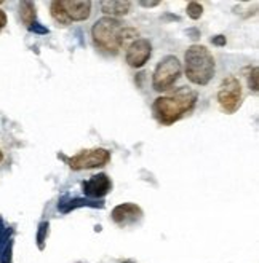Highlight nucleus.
<instances>
[{"instance_id": "obj_11", "label": "nucleus", "mask_w": 259, "mask_h": 263, "mask_svg": "<svg viewBox=\"0 0 259 263\" xmlns=\"http://www.w3.org/2000/svg\"><path fill=\"white\" fill-rule=\"evenodd\" d=\"M133 3L128 0H104L101 2V11L109 18L118 19L120 16H126L132 11Z\"/></svg>"}, {"instance_id": "obj_22", "label": "nucleus", "mask_w": 259, "mask_h": 263, "mask_svg": "<svg viewBox=\"0 0 259 263\" xmlns=\"http://www.w3.org/2000/svg\"><path fill=\"white\" fill-rule=\"evenodd\" d=\"M212 43L216 46H224L226 43H228V38H226V35H216L212 38Z\"/></svg>"}, {"instance_id": "obj_24", "label": "nucleus", "mask_w": 259, "mask_h": 263, "mask_svg": "<svg viewBox=\"0 0 259 263\" xmlns=\"http://www.w3.org/2000/svg\"><path fill=\"white\" fill-rule=\"evenodd\" d=\"M160 2H140V5L141 6H144V8H154V6H157Z\"/></svg>"}, {"instance_id": "obj_23", "label": "nucleus", "mask_w": 259, "mask_h": 263, "mask_svg": "<svg viewBox=\"0 0 259 263\" xmlns=\"http://www.w3.org/2000/svg\"><path fill=\"white\" fill-rule=\"evenodd\" d=\"M6 26V13L4 10H0V32Z\"/></svg>"}, {"instance_id": "obj_4", "label": "nucleus", "mask_w": 259, "mask_h": 263, "mask_svg": "<svg viewBox=\"0 0 259 263\" xmlns=\"http://www.w3.org/2000/svg\"><path fill=\"white\" fill-rule=\"evenodd\" d=\"M182 73V65L181 61L176 56L168 54L162 59L152 75V88L156 91H168L174 86V83L180 80Z\"/></svg>"}, {"instance_id": "obj_5", "label": "nucleus", "mask_w": 259, "mask_h": 263, "mask_svg": "<svg viewBox=\"0 0 259 263\" xmlns=\"http://www.w3.org/2000/svg\"><path fill=\"white\" fill-rule=\"evenodd\" d=\"M244 101V89H242L240 80L236 75H228L218 91V102L226 113H236Z\"/></svg>"}, {"instance_id": "obj_14", "label": "nucleus", "mask_w": 259, "mask_h": 263, "mask_svg": "<svg viewBox=\"0 0 259 263\" xmlns=\"http://www.w3.org/2000/svg\"><path fill=\"white\" fill-rule=\"evenodd\" d=\"M50 14L52 18L54 19V22H58L60 26H69L70 24V19L69 16L64 11V6H62V2L61 0H54V2L50 3Z\"/></svg>"}, {"instance_id": "obj_25", "label": "nucleus", "mask_w": 259, "mask_h": 263, "mask_svg": "<svg viewBox=\"0 0 259 263\" xmlns=\"http://www.w3.org/2000/svg\"><path fill=\"white\" fill-rule=\"evenodd\" d=\"M2 161H4V152L0 150V163H2Z\"/></svg>"}, {"instance_id": "obj_12", "label": "nucleus", "mask_w": 259, "mask_h": 263, "mask_svg": "<svg viewBox=\"0 0 259 263\" xmlns=\"http://www.w3.org/2000/svg\"><path fill=\"white\" fill-rule=\"evenodd\" d=\"M20 18L21 22L26 26L28 29L32 24L37 22V8L34 2H29V0H22L20 2Z\"/></svg>"}, {"instance_id": "obj_19", "label": "nucleus", "mask_w": 259, "mask_h": 263, "mask_svg": "<svg viewBox=\"0 0 259 263\" xmlns=\"http://www.w3.org/2000/svg\"><path fill=\"white\" fill-rule=\"evenodd\" d=\"M10 233H12V230H6L2 219H0V252H2L5 249V246L12 241L10 240Z\"/></svg>"}, {"instance_id": "obj_20", "label": "nucleus", "mask_w": 259, "mask_h": 263, "mask_svg": "<svg viewBox=\"0 0 259 263\" xmlns=\"http://www.w3.org/2000/svg\"><path fill=\"white\" fill-rule=\"evenodd\" d=\"M12 251H13V241H10L5 249L2 251V256H0V263H12Z\"/></svg>"}, {"instance_id": "obj_7", "label": "nucleus", "mask_w": 259, "mask_h": 263, "mask_svg": "<svg viewBox=\"0 0 259 263\" xmlns=\"http://www.w3.org/2000/svg\"><path fill=\"white\" fill-rule=\"evenodd\" d=\"M150 56H152V43L148 38H138L136 42H133L126 48L125 61L130 67L141 69L150 59Z\"/></svg>"}, {"instance_id": "obj_13", "label": "nucleus", "mask_w": 259, "mask_h": 263, "mask_svg": "<svg viewBox=\"0 0 259 263\" xmlns=\"http://www.w3.org/2000/svg\"><path fill=\"white\" fill-rule=\"evenodd\" d=\"M77 208H104L102 203H94L92 200H85V198H74V200H69L68 203H60L58 204V209L62 214H68L70 211H74Z\"/></svg>"}, {"instance_id": "obj_17", "label": "nucleus", "mask_w": 259, "mask_h": 263, "mask_svg": "<svg viewBox=\"0 0 259 263\" xmlns=\"http://www.w3.org/2000/svg\"><path fill=\"white\" fill-rule=\"evenodd\" d=\"M186 13L190 19L197 21L202 18V14H204V5L198 3V2H189L188 3V8H186Z\"/></svg>"}, {"instance_id": "obj_8", "label": "nucleus", "mask_w": 259, "mask_h": 263, "mask_svg": "<svg viewBox=\"0 0 259 263\" xmlns=\"http://www.w3.org/2000/svg\"><path fill=\"white\" fill-rule=\"evenodd\" d=\"M110 190H112V180L106 172H100V174L92 176L88 180L82 182V192L85 193V196L92 200L104 198L106 195H109Z\"/></svg>"}, {"instance_id": "obj_18", "label": "nucleus", "mask_w": 259, "mask_h": 263, "mask_svg": "<svg viewBox=\"0 0 259 263\" xmlns=\"http://www.w3.org/2000/svg\"><path fill=\"white\" fill-rule=\"evenodd\" d=\"M248 88L252 89L253 93H258V89H259V69H258V65H254V67L248 73Z\"/></svg>"}, {"instance_id": "obj_16", "label": "nucleus", "mask_w": 259, "mask_h": 263, "mask_svg": "<svg viewBox=\"0 0 259 263\" xmlns=\"http://www.w3.org/2000/svg\"><path fill=\"white\" fill-rule=\"evenodd\" d=\"M48 228H50V224L48 222H42V224L38 225V230H37V248L40 251L45 249V241H46V236H48Z\"/></svg>"}, {"instance_id": "obj_1", "label": "nucleus", "mask_w": 259, "mask_h": 263, "mask_svg": "<svg viewBox=\"0 0 259 263\" xmlns=\"http://www.w3.org/2000/svg\"><path fill=\"white\" fill-rule=\"evenodd\" d=\"M198 94L197 91L182 86L176 89L170 96H160L152 104V113L157 121L164 126H170L180 121L186 113H189L197 104Z\"/></svg>"}, {"instance_id": "obj_26", "label": "nucleus", "mask_w": 259, "mask_h": 263, "mask_svg": "<svg viewBox=\"0 0 259 263\" xmlns=\"http://www.w3.org/2000/svg\"><path fill=\"white\" fill-rule=\"evenodd\" d=\"M2 3H4V2H2V0H0V5H2Z\"/></svg>"}, {"instance_id": "obj_9", "label": "nucleus", "mask_w": 259, "mask_h": 263, "mask_svg": "<svg viewBox=\"0 0 259 263\" xmlns=\"http://www.w3.org/2000/svg\"><path fill=\"white\" fill-rule=\"evenodd\" d=\"M110 217L114 220V224L120 227H126V225L136 224L138 220H141L142 209L134 203H124L112 209Z\"/></svg>"}, {"instance_id": "obj_3", "label": "nucleus", "mask_w": 259, "mask_h": 263, "mask_svg": "<svg viewBox=\"0 0 259 263\" xmlns=\"http://www.w3.org/2000/svg\"><path fill=\"white\" fill-rule=\"evenodd\" d=\"M124 29V22L116 18H109V16H102L93 24L92 27V38L93 43L100 48V50L116 54L118 53V34Z\"/></svg>"}, {"instance_id": "obj_10", "label": "nucleus", "mask_w": 259, "mask_h": 263, "mask_svg": "<svg viewBox=\"0 0 259 263\" xmlns=\"http://www.w3.org/2000/svg\"><path fill=\"white\" fill-rule=\"evenodd\" d=\"M64 11L72 21H86L92 14V2L90 0H61Z\"/></svg>"}, {"instance_id": "obj_6", "label": "nucleus", "mask_w": 259, "mask_h": 263, "mask_svg": "<svg viewBox=\"0 0 259 263\" xmlns=\"http://www.w3.org/2000/svg\"><path fill=\"white\" fill-rule=\"evenodd\" d=\"M69 168L72 171H84V169H94L102 168L110 161V152L108 149H88L82 150L70 158H66Z\"/></svg>"}, {"instance_id": "obj_2", "label": "nucleus", "mask_w": 259, "mask_h": 263, "mask_svg": "<svg viewBox=\"0 0 259 263\" xmlns=\"http://www.w3.org/2000/svg\"><path fill=\"white\" fill-rule=\"evenodd\" d=\"M184 72L190 83L197 86L208 85L216 73L213 53L205 45H190L184 54Z\"/></svg>"}, {"instance_id": "obj_15", "label": "nucleus", "mask_w": 259, "mask_h": 263, "mask_svg": "<svg viewBox=\"0 0 259 263\" xmlns=\"http://www.w3.org/2000/svg\"><path fill=\"white\" fill-rule=\"evenodd\" d=\"M138 37H140V32H138V29L124 26V29L120 30V34H118V46H120V50H122V48H125V50H126V48L132 45L133 42H136Z\"/></svg>"}, {"instance_id": "obj_21", "label": "nucleus", "mask_w": 259, "mask_h": 263, "mask_svg": "<svg viewBox=\"0 0 259 263\" xmlns=\"http://www.w3.org/2000/svg\"><path fill=\"white\" fill-rule=\"evenodd\" d=\"M29 30H30V32H36V34H48V29L44 27V26H40L38 22L32 24V26L29 27Z\"/></svg>"}]
</instances>
